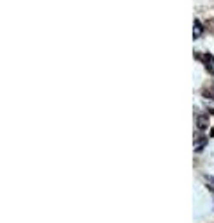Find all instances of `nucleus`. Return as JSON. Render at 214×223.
<instances>
[{"label":"nucleus","instance_id":"1","mask_svg":"<svg viewBox=\"0 0 214 223\" xmlns=\"http://www.w3.org/2000/svg\"><path fill=\"white\" fill-rule=\"evenodd\" d=\"M196 127H198L200 130L209 129V118H207V114H198V118H196Z\"/></svg>","mask_w":214,"mask_h":223},{"label":"nucleus","instance_id":"2","mask_svg":"<svg viewBox=\"0 0 214 223\" xmlns=\"http://www.w3.org/2000/svg\"><path fill=\"white\" fill-rule=\"evenodd\" d=\"M202 32H203V27H202L200 20H195V27H193V38H195V40H198V38L202 36Z\"/></svg>","mask_w":214,"mask_h":223},{"label":"nucleus","instance_id":"3","mask_svg":"<svg viewBox=\"0 0 214 223\" xmlns=\"http://www.w3.org/2000/svg\"><path fill=\"white\" fill-rule=\"evenodd\" d=\"M202 95H203L205 98H211V100H214V91H211V89H203V91H202Z\"/></svg>","mask_w":214,"mask_h":223},{"label":"nucleus","instance_id":"4","mask_svg":"<svg viewBox=\"0 0 214 223\" xmlns=\"http://www.w3.org/2000/svg\"><path fill=\"white\" fill-rule=\"evenodd\" d=\"M211 113H212V114H214V107H212V109H211Z\"/></svg>","mask_w":214,"mask_h":223}]
</instances>
